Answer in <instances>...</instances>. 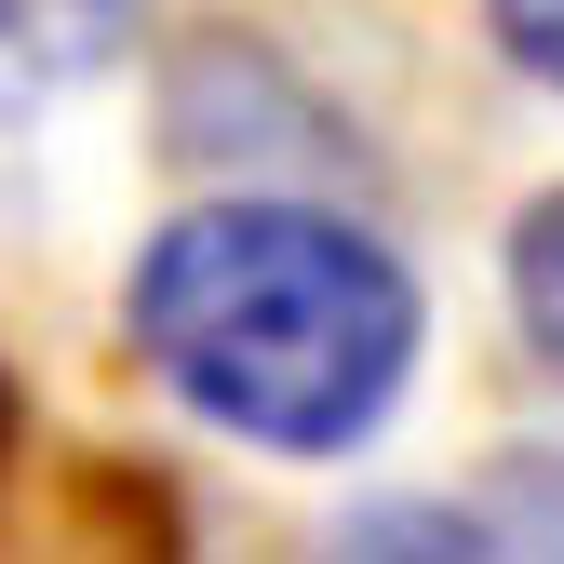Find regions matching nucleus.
Here are the masks:
<instances>
[{"label":"nucleus","instance_id":"obj_1","mask_svg":"<svg viewBox=\"0 0 564 564\" xmlns=\"http://www.w3.org/2000/svg\"><path fill=\"white\" fill-rule=\"evenodd\" d=\"M121 336L202 431L256 457H349L416 377V269L349 229L336 202H188V216L134 256Z\"/></svg>","mask_w":564,"mask_h":564},{"label":"nucleus","instance_id":"obj_2","mask_svg":"<svg viewBox=\"0 0 564 564\" xmlns=\"http://www.w3.org/2000/svg\"><path fill=\"white\" fill-rule=\"evenodd\" d=\"M149 28V0H0V134L41 121L54 95L108 82Z\"/></svg>","mask_w":564,"mask_h":564},{"label":"nucleus","instance_id":"obj_3","mask_svg":"<svg viewBox=\"0 0 564 564\" xmlns=\"http://www.w3.org/2000/svg\"><path fill=\"white\" fill-rule=\"evenodd\" d=\"M511 310H524V349L564 377V188H538L511 216Z\"/></svg>","mask_w":564,"mask_h":564},{"label":"nucleus","instance_id":"obj_4","mask_svg":"<svg viewBox=\"0 0 564 564\" xmlns=\"http://www.w3.org/2000/svg\"><path fill=\"white\" fill-rule=\"evenodd\" d=\"M484 28H498V54L538 95H564V0H484Z\"/></svg>","mask_w":564,"mask_h":564},{"label":"nucleus","instance_id":"obj_5","mask_svg":"<svg viewBox=\"0 0 564 564\" xmlns=\"http://www.w3.org/2000/svg\"><path fill=\"white\" fill-rule=\"evenodd\" d=\"M0 457H14V390H0Z\"/></svg>","mask_w":564,"mask_h":564}]
</instances>
